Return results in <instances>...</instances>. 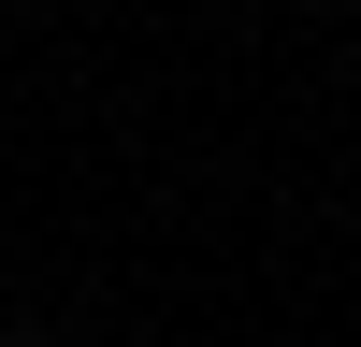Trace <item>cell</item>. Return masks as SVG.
Wrapping results in <instances>:
<instances>
[{
  "instance_id": "6da1fadb",
  "label": "cell",
  "mask_w": 361,
  "mask_h": 347,
  "mask_svg": "<svg viewBox=\"0 0 361 347\" xmlns=\"http://www.w3.org/2000/svg\"><path fill=\"white\" fill-rule=\"evenodd\" d=\"M0 347H58V333H44V318H0Z\"/></svg>"
}]
</instances>
